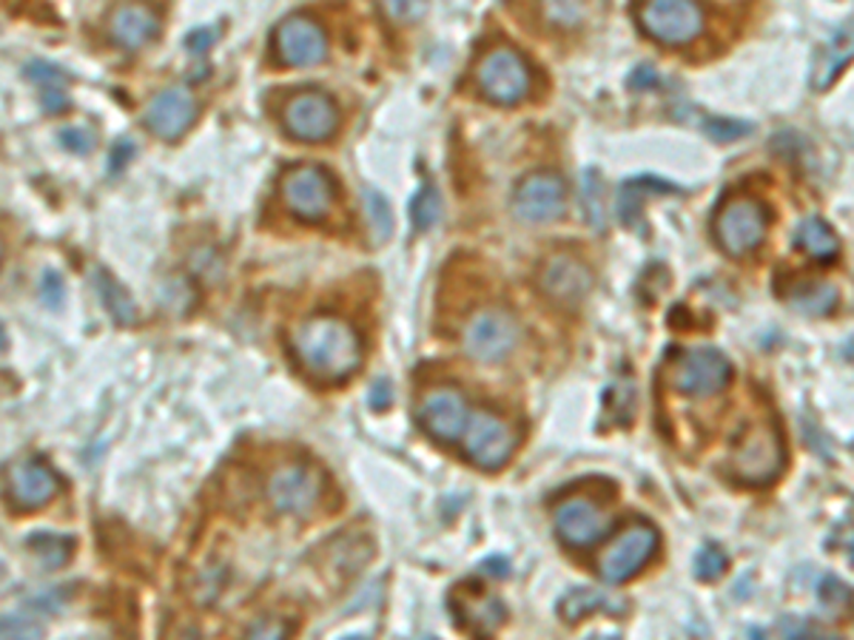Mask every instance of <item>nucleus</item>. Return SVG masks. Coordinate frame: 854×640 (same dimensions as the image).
I'll list each match as a JSON object with an SVG mask.
<instances>
[{
	"label": "nucleus",
	"instance_id": "obj_1",
	"mask_svg": "<svg viewBox=\"0 0 854 640\" xmlns=\"http://www.w3.org/2000/svg\"><path fill=\"white\" fill-rule=\"evenodd\" d=\"M288 347L294 359L319 382H345L362 365V339L345 319L310 317L291 331Z\"/></svg>",
	"mask_w": 854,
	"mask_h": 640
},
{
	"label": "nucleus",
	"instance_id": "obj_2",
	"mask_svg": "<svg viewBox=\"0 0 854 640\" xmlns=\"http://www.w3.org/2000/svg\"><path fill=\"white\" fill-rule=\"evenodd\" d=\"M783 464H786V450L778 427L769 421L752 424L741 439L735 450L730 453V472L732 479L746 487H764L772 484L781 476Z\"/></svg>",
	"mask_w": 854,
	"mask_h": 640
},
{
	"label": "nucleus",
	"instance_id": "obj_3",
	"mask_svg": "<svg viewBox=\"0 0 854 640\" xmlns=\"http://www.w3.org/2000/svg\"><path fill=\"white\" fill-rule=\"evenodd\" d=\"M667 379H670L672 391L681 396L709 398L730 384L732 365L715 347H686L672 356Z\"/></svg>",
	"mask_w": 854,
	"mask_h": 640
},
{
	"label": "nucleus",
	"instance_id": "obj_4",
	"mask_svg": "<svg viewBox=\"0 0 854 640\" xmlns=\"http://www.w3.org/2000/svg\"><path fill=\"white\" fill-rule=\"evenodd\" d=\"M638 23L658 44L684 46L704 32V7L698 0H644Z\"/></svg>",
	"mask_w": 854,
	"mask_h": 640
},
{
	"label": "nucleus",
	"instance_id": "obj_5",
	"mask_svg": "<svg viewBox=\"0 0 854 640\" xmlns=\"http://www.w3.org/2000/svg\"><path fill=\"white\" fill-rule=\"evenodd\" d=\"M476 86L490 103L516 106L530 91V66L516 49H493L476 66Z\"/></svg>",
	"mask_w": 854,
	"mask_h": 640
},
{
	"label": "nucleus",
	"instance_id": "obj_6",
	"mask_svg": "<svg viewBox=\"0 0 854 640\" xmlns=\"http://www.w3.org/2000/svg\"><path fill=\"white\" fill-rule=\"evenodd\" d=\"M522 328L504 308H485L467 319L462 331L464 354L476 361H501L516 350Z\"/></svg>",
	"mask_w": 854,
	"mask_h": 640
},
{
	"label": "nucleus",
	"instance_id": "obj_7",
	"mask_svg": "<svg viewBox=\"0 0 854 640\" xmlns=\"http://www.w3.org/2000/svg\"><path fill=\"white\" fill-rule=\"evenodd\" d=\"M658 530L652 524L635 521L612 538L610 546L598 558V573L607 583H624L644 569L658 552Z\"/></svg>",
	"mask_w": 854,
	"mask_h": 640
},
{
	"label": "nucleus",
	"instance_id": "obj_8",
	"mask_svg": "<svg viewBox=\"0 0 854 640\" xmlns=\"http://www.w3.org/2000/svg\"><path fill=\"white\" fill-rule=\"evenodd\" d=\"M766 225H769V217L758 199L735 197L723 202L715 217V239L730 257H746L764 243Z\"/></svg>",
	"mask_w": 854,
	"mask_h": 640
},
{
	"label": "nucleus",
	"instance_id": "obj_9",
	"mask_svg": "<svg viewBox=\"0 0 854 640\" xmlns=\"http://www.w3.org/2000/svg\"><path fill=\"white\" fill-rule=\"evenodd\" d=\"M282 202L296 220L319 222L331 211L333 180L322 165L305 162L285 171L282 177Z\"/></svg>",
	"mask_w": 854,
	"mask_h": 640
},
{
	"label": "nucleus",
	"instance_id": "obj_10",
	"mask_svg": "<svg viewBox=\"0 0 854 640\" xmlns=\"http://www.w3.org/2000/svg\"><path fill=\"white\" fill-rule=\"evenodd\" d=\"M516 444V430L493 413H473L471 424L462 435L464 456L479 470H501L513 456Z\"/></svg>",
	"mask_w": 854,
	"mask_h": 640
},
{
	"label": "nucleus",
	"instance_id": "obj_11",
	"mask_svg": "<svg viewBox=\"0 0 854 640\" xmlns=\"http://www.w3.org/2000/svg\"><path fill=\"white\" fill-rule=\"evenodd\" d=\"M568 208V185L552 171H533L513 194V211L524 222H552Z\"/></svg>",
	"mask_w": 854,
	"mask_h": 640
},
{
	"label": "nucleus",
	"instance_id": "obj_12",
	"mask_svg": "<svg viewBox=\"0 0 854 640\" xmlns=\"http://www.w3.org/2000/svg\"><path fill=\"white\" fill-rule=\"evenodd\" d=\"M285 128L303 143H322L339 128V111L322 91H296L285 103Z\"/></svg>",
	"mask_w": 854,
	"mask_h": 640
},
{
	"label": "nucleus",
	"instance_id": "obj_13",
	"mask_svg": "<svg viewBox=\"0 0 854 640\" xmlns=\"http://www.w3.org/2000/svg\"><path fill=\"white\" fill-rule=\"evenodd\" d=\"M322 479L305 464H285L268 479V501L282 516H305L317 507Z\"/></svg>",
	"mask_w": 854,
	"mask_h": 640
},
{
	"label": "nucleus",
	"instance_id": "obj_14",
	"mask_svg": "<svg viewBox=\"0 0 854 640\" xmlns=\"http://www.w3.org/2000/svg\"><path fill=\"white\" fill-rule=\"evenodd\" d=\"M538 287L541 294L559 308H578L593 291V273L584 262L570 254H552L541 271H538Z\"/></svg>",
	"mask_w": 854,
	"mask_h": 640
},
{
	"label": "nucleus",
	"instance_id": "obj_15",
	"mask_svg": "<svg viewBox=\"0 0 854 640\" xmlns=\"http://www.w3.org/2000/svg\"><path fill=\"white\" fill-rule=\"evenodd\" d=\"M273 46L288 66H317L328 54V37L308 15H291L273 29Z\"/></svg>",
	"mask_w": 854,
	"mask_h": 640
},
{
	"label": "nucleus",
	"instance_id": "obj_16",
	"mask_svg": "<svg viewBox=\"0 0 854 640\" xmlns=\"http://www.w3.org/2000/svg\"><path fill=\"white\" fill-rule=\"evenodd\" d=\"M471 416L473 413L467 410V402L462 398V393L450 391V387L427 393L419 405V421L425 427V433L444 444H453L462 439L467 424H471Z\"/></svg>",
	"mask_w": 854,
	"mask_h": 640
},
{
	"label": "nucleus",
	"instance_id": "obj_17",
	"mask_svg": "<svg viewBox=\"0 0 854 640\" xmlns=\"http://www.w3.org/2000/svg\"><path fill=\"white\" fill-rule=\"evenodd\" d=\"M58 493V472L40 456H26L9 470V501L17 509H37Z\"/></svg>",
	"mask_w": 854,
	"mask_h": 640
},
{
	"label": "nucleus",
	"instance_id": "obj_18",
	"mask_svg": "<svg viewBox=\"0 0 854 640\" xmlns=\"http://www.w3.org/2000/svg\"><path fill=\"white\" fill-rule=\"evenodd\" d=\"M194 118H197V100L192 97V91L180 89V86L160 91L146 109V125L160 140L183 137Z\"/></svg>",
	"mask_w": 854,
	"mask_h": 640
},
{
	"label": "nucleus",
	"instance_id": "obj_19",
	"mask_svg": "<svg viewBox=\"0 0 854 640\" xmlns=\"http://www.w3.org/2000/svg\"><path fill=\"white\" fill-rule=\"evenodd\" d=\"M610 521L601 509L587 499H570L556 509V532L568 546H589L607 536Z\"/></svg>",
	"mask_w": 854,
	"mask_h": 640
},
{
	"label": "nucleus",
	"instance_id": "obj_20",
	"mask_svg": "<svg viewBox=\"0 0 854 640\" xmlns=\"http://www.w3.org/2000/svg\"><path fill=\"white\" fill-rule=\"evenodd\" d=\"M160 35V17L146 7V3H120L109 15V37L111 44L137 52Z\"/></svg>",
	"mask_w": 854,
	"mask_h": 640
},
{
	"label": "nucleus",
	"instance_id": "obj_21",
	"mask_svg": "<svg viewBox=\"0 0 854 640\" xmlns=\"http://www.w3.org/2000/svg\"><path fill=\"white\" fill-rule=\"evenodd\" d=\"M450 610L459 615V624L464 629H471L473 635H493L504 620H508V610L501 604L499 598L490 592H479V595H459L453 592L450 598Z\"/></svg>",
	"mask_w": 854,
	"mask_h": 640
},
{
	"label": "nucleus",
	"instance_id": "obj_22",
	"mask_svg": "<svg viewBox=\"0 0 854 640\" xmlns=\"http://www.w3.org/2000/svg\"><path fill=\"white\" fill-rule=\"evenodd\" d=\"M852 58H854V23H846V26H840V29L832 35V40L820 49L818 60H815V66H812V89L815 91L829 89Z\"/></svg>",
	"mask_w": 854,
	"mask_h": 640
},
{
	"label": "nucleus",
	"instance_id": "obj_23",
	"mask_svg": "<svg viewBox=\"0 0 854 640\" xmlns=\"http://www.w3.org/2000/svg\"><path fill=\"white\" fill-rule=\"evenodd\" d=\"M626 610V604L621 598L601 592V589L584 587V589H570L568 595L559 601V615L568 624H578L593 612H610V615H621Z\"/></svg>",
	"mask_w": 854,
	"mask_h": 640
},
{
	"label": "nucleus",
	"instance_id": "obj_24",
	"mask_svg": "<svg viewBox=\"0 0 854 640\" xmlns=\"http://www.w3.org/2000/svg\"><path fill=\"white\" fill-rule=\"evenodd\" d=\"M26 77L40 89V106H44L49 114H58V111L66 109L69 77L63 74V69L54 66V63H46V60H35V63L26 66Z\"/></svg>",
	"mask_w": 854,
	"mask_h": 640
},
{
	"label": "nucleus",
	"instance_id": "obj_25",
	"mask_svg": "<svg viewBox=\"0 0 854 640\" xmlns=\"http://www.w3.org/2000/svg\"><path fill=\"white\" fill-rule=\"evenodd\" d=\"M795 239L797 245H801L812 259H818V262H832L840 250L838 234H834V231L829 229V222L820 220V217L803 220L801 225H797Z\"/></svg>",
	"mask_w": 854,
	"mask_h": 640
},
{
	"label": "nucleus",
	"instance_id": "obj_26",
	"mask_svg": "<svg viewBox=\"0 0 854 640\" xmlns=\"http://www.w3.org/2000/svg\"><path fill=\"white\" fill-rule=\"evenodd\" d=\"M786 299L792 308L809 313V317H826L838 308V291L829 282H801V285L789 287Z\"/></svg>",
	"mask_w": 854,
	"mask_h": 640
},
{
	"label": "nucleus",
	"instance_id": "obj_27",
	"mask_svg": "<svg viewBox=\"0 0 854 640\" xmlns=\"http://www.w3.org/2000/svg\"><path fill=\"white\" fill-rule=\"evenodd\" d=\"M670 192H678V188L672 183H667V180H658V177L626 180V183L621 185V192H619V217H621V222H626V225H633V222L638 220L640 202H644V197H647V194H670Z\"/></svg>",
	"mask_w": 854,
	"mask_h": 640
},
{
	"label": "nucleus",
	"instance_id": "obj_28",
	"mask_svg": "<svg viewBox=\"0 0 854 640\" xmlns=\"http://www.w3.org/2000/svg\"><path fill=\"white\" fill-rule=\"evenodd\" d=\"M95 285L97 291H100V303L106 305V310H109L114 322L132 324L134 319H137V308H134L129 291H125L106 268H95Z\"/></svg>",
	"mask_w": 854,
	"mask_h": 640
},
{
	"label": "nucleus",
	"instance_id": "obj_29",
	"mask_svg": "<svg viewBox=\"0 0 854 640\" xmlns=\"http://www.w3.org/2000/svg\"><path fill=\"white\" fill-rule=\"evenodd\" d=\"M26 544H29V550L37 555L40 567L58 569V567H63L69 558H72L74 538L58 536V532H35V536H29V541H26Z\"/></svg>",
	"mask_w": 854,
	"mask_h": 640
},
{
	"label": "nucleus",
	"instance_id": "obj_30",
	"mask_svg": "<svg viewBox=\"0 0 854 640\" xmlns=\"http://www.w3.org/2000/svg\"><path fill=\"white\" fill-rule=\"evenodd\" d=\"M582 208L589 225L596 231H605V183L596 169H587L582 174Z\"/></svg>",
	"mask_w": 854,
	"mask_h": 640
},
{
	"label": "nucleus",
	"instance_id": "obj_31",
	"mask_svg": "<svg viewBox=\"0 0 854 640\" xmlns=\"http://www.w3.org/2000/svg\"><path fill=\"white\" fill-rule=\"evenodd\" d=\"M365 211H368V222H370V231H374V239L376 243H385L388 236H391L393 231V211L391 206H388V199L382 197L379 192H374V188H365Z\"/></svg>",
	"mask_w": 854,
	"mask_h": 640
},
{
	"label": "nucleus",
	"instance_id": "obj_32",
	"mask_svg": "<svg viewBox=\"0 0 854 640\" xmlns=\"http://www.w3.org/2000/svg\"><path fill=\"white\" fill-rule=\"evenodd\" d=\"M439 213H442V199H439V192H436L434 185H425V188L416 194V199H413L411 206L413 229L427 231L436 220H439Z\"/></svg>",
	"mask_w": 854,
	"mask_h": 640
},
{
	"label": "nucleus",
	"instance_id": "obj_33",
	"mask_svg": "<svg viewBox=\"0 0 854 640\" xmlns=\"http://www.w3.org/2000/svg\"><path fill=\"white\" fill-rule=\"evenodd\" d=\"M727 564H730V558H727V552L721 546L704 544L698 558H695V575H698L700 581H718L727 573Z\"/></svg>",
	"mask_w": 854,
	"mask_h": 640
},
{
	"label": "nucleus",
	"instance_id": "obj_34",
	"mask_svg": "<svg viewBox=\"0 0 854 640\" xmlns=\"http://www.w3.org/2000/svg\"><path fill=\"white\" fill-rule=\"evenodd\" d=\"M385 9V15L396 23H413L425 15L427 0H379Z\"/></svg>",
	"mask_w": 854,
	"mask_h": 640
},
{
	"label": "nucleus",
	"instance_id": "obj_35",
	"mask_svg": "<svg viewBox=\"0 0 854 640\" xmlns=\"http://www.w3.org/2000/svg\"><path fill=\"white\" fill-rule=\"evenodd\" d=\"M0 629H3V638H40L44 635V626L37 624L35 618H29V615H3V620H0Z\"/></svg>",
	"mask_w": 854,
	"mask_h": 640
},
{
	"label": "nucleus",
	"instance_id": "obj_36",
	"mask_svg": "<svg viewBox=\"0 0 854 640\" xmlns=\"http://www.w3.org/2000/svg\"><path fill=\"white\" fill-rule=\"evenodd\" d=\"M818 592H820V601H823V606H832V610H838V606H843V610H846V606L852 604V589L840 581V578H834V575H826L823 581H820Z\"/></svg>",
	"mask_w": 854,
	"mask_h": 640
},
{
	"label": "nucleus",
	"instance_id": "obj_37",
	"mask_svg": "<svg viewBox=\"0 0 854 640\" xmlns=\"http://www.w3.org/2000/svg\"><path fill=\"white\" fill-rule=\"evenodd\" d=\"M60 146L72 151V155H89L91 148L97 146V137L91 128H81V125H72V128H63L60 132Z\"/></svg>",
	"mask_w": 854,
	"mask_h": 640
},
{
	"label": "nucleus",
	"instance_id": "obj_38",
	"mask_svg": "<svg viewBox=\"0 0 854 640\" xmlns=\"http://www.w3.org/2000/svg\"><path fill=\"white\" fill-rule=\"evenodd\" d=\"M707 134L712 137V140H721V143H732L737 140V137H744V134H749L752 125L749 123H741V120H727V118H718V120H707Z\"/></svg>",
	"mask_w": 854,
	"mask_h": 640
},
{
	"label": "nucleus",
	"instance_id": "obj_39",
	"mask_svg": "<svg viewBox=\"0 0 854 640\" xmlns=\"http://www.w3.org/2000/svg\"><path fill=\"white\" fill-rule=\"evenodd\" d=\"M245 635H248V638H285V635H291V624H285V620L277 618V615H266V618H259L257 624H251L248 629H245Z\"/></svg>",
	"mask_w": 854,
	"mask_h": 640
},
{
	"label": "nucleus",
	"instance_id": "obj_40",
	"mask_svg": "<svg viewBox=\"0 0 854 640\" xmlns=\"http://www.w3.org/2000/svg\"><path fill=\"white\" fill-rule=\"evenodd\" d=\"M72 595V592H69V587H63V589H46V592H40V595H35V598H29V601H26V604L32 606V610H40V612H58L60 606L66 604V598Z\"/></svg>",
	"mask_w": 854,
	"mask_h": 640
},
{
	"label": "nucleus",
	"instance_id": "obj_41",
	"mask_svg": "<svg viewBox=\"0 0 854 640\" xmlns=\"http://www.w3.org/2000/svg\"><path fill=\"white\" fill-rule=\"evenodd\" d=\"M40 296L49 308H60L63 305V280L54 271H46L40 280Z\"/></svg>",
	"mask_w": 854,
	"mask_h": 640
},
{
	"label": "nucleus",
	"instance_id": "obj_42",
	"mask_svg": "<svg viewBox=\"0 0 854 640\" xmlns=\"http://www.w3.org/2000/svg\"><path fill=\"white\" fill-rule=\"evenodd\" d=\"M217 35L220 32L213 29V26H199V29H194L192 35L185 37V49L192 54H206L213 46V40H217Z\"/></svg>",
	"mask_w": 854,
	"mask_h": 640
},
{
	"label": "nucleus",
	"instance_id": "obj_43",
	"mask_svg": "<svg viewBox=\"0 0 854 640\" xmlns=\"http://www.w3.org/2000/svg\"><path fill=\"white\" fill-rule=\"evenodd\" d=\"M778 632L786 635V638H820L818 626L801 618H783L778 624Z\"/></svg>",
	"mask_w": 854,
	"mask_h": 640
},
{
	"label": "nucleus",
	"instance_id": "obj_44",
	"mask_svg": "<svg viewBox=\"0 0 854 640\" xmlns=\"http://www.w3.org/2000/svg\"><path fill=\"white\" fill-rule=\"evenodd\" d=\"M479 569L485 575H493V578H508L510 564H508V558H501V555H493V558L481 561Z\"/></svg>",
	"mask_w": 854,
	"mask_h": 640
},
{
	"label": "nucleus",
	"instance_id": "obj_45",
	"mask_svg": "<svg viewBox=\"0 0 854 640\" xmlns=\"http://www.w3.org/2000/svg\"><path fill=\"white\" fill-rule=\"evenodd\" d=\"M388 405H391V384L376 382L374 391H370V407H374V410H385Z\"/></svg>",
	"mask_w": 854,
	"mask_h": 640
},
{
	"label": "nucleus",
	"instance_id": "obj_46",
	"mask_svg": "<svg viewBox=\"0 0 854 640\" xmlns=\"http://www.w3.org/2000/svg\"><path fill=\"white\" fill-rule=\"evenodd\" d=\"M134 146L132 140H120L118 146H114V151H111V171H120L129 162V157H132Z\"/></svg>",
	"mask_w": 854,
	"mask_h": 640
},
{
	"label": "nucleus",
	"instance_id": "obj_47",
	"mask_svg": "<svg viewBox=\"0 0 854 640\" xmlns=\"http://www.w3.org/2000/svg\"><path fill=\"white\" fill-rule=\"evenodd\" d=\"M550 12L556 21H568L570 15H575V0H547Z\"/></svg>",
	"mask_w": 854,
	"mask_h": 640
},
{
	"label": "nucleus",
	"instance_id": "obj_48",
	"mask_svg": "<svg viewBox=\"0 0 854 640\" xmlns=\"http://www.w3.org/2000/svg\"><path fill=\"white\" fill-rule=\"evenodd\" d=\"M652 81H656V74L649 72L647 66H640L638 72L633 74V81H630V83H633V86H640V83H652Z\"/></svg>",
	"mask_w": 854,
	"mask_h": 640
},
{
	"label": "nucleus",
	"instance_id": "obj_49",
	"mask_svg": "<svg viewBox=\"0 0 854 640\" xmlns=\"http://www.w3.org/2000/svg\"><path fill=\"white\" fill-rule=\"evenodd\" d=\"M852 564H854V544H852Z\"/></svg>",
	"mask_w": 854,
	"mask_h": 640
},
{
	"label": "nucleus",
	"instance_id": "obj_50",
	"mask_svg": "<svg viewBox=\"0 0 854 640\" xmlns=\"http://www.w3.org/2000/svg\"><path fill=\"white\" fill-rule=\"evenodd\" d=\"M852 450H854V442H852Z\"/></svg>",
	"mask_w": 854,
	"mask_h": 640
}]
</instances>
